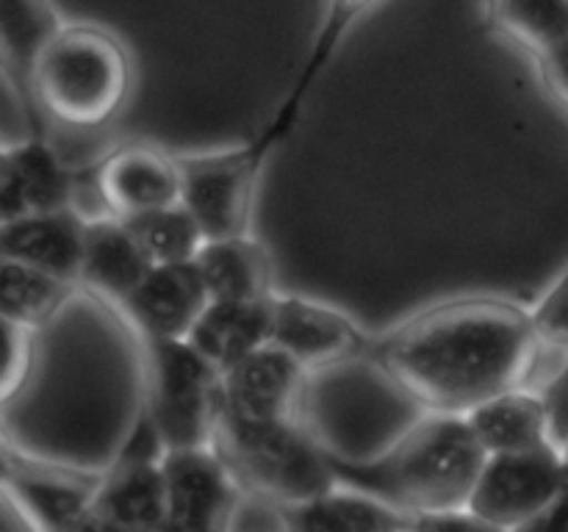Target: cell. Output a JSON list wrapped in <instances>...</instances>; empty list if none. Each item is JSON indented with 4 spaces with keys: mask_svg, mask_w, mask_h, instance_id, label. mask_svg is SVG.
<instances>
[{
    "mask_svg": "<svg viewBox=\"0 0 568 532\" xmlns=\"http://www.w3.org/2000/svg\"><path fill=\"white\" fill-rule=\"evenodd\" d=\"M161 458L116 454L103 477L94 482L87 526H120V530H164L166 488Z\"/></svg>",
    "mask_w": 568,
    "mask_h": 532,
    "instance_id": "4fadbf2b",
    "label": "cell"
},
{
    "mask_svg": "<svg viewBox=\"0 0 568 532\" xmlns=\"http://www.w3.org/2000/svg\"><path fill=\"white\" fill-rule=\"evenodd\" d=\"M375 3L377 0H325V3H322L320 25H316L308 55H305L303 66H300L297 81L288 89L286 98L281 100V105L275 109L272 120L253 136L255 147H258L266 158L292 136L294 125H297L300 114H303L305 98H308L311 89L316 86L322 72H325L327 66H331V61L336 59L338 48H342V42L347 39V33L353 31L355 22L364 14H369V9H375Z\"/></svg>",
    "mask_w": 568,
    "mask_h": 532,
    "instance_id": "2e32d148",
    "label": "cell"
},
{
    "mask_svg": "<svg viewBox=\"0 0 568 532\" xmlns=\"http://www.w3.org/2000/svg\"><path fill=\"white\" fill-rule=\"evenodd\" d=\"M87 216L75 208L31 211L0 219V255L78 286Z\"/></svg>",
    "mask_w": 568,
    "mask_h": 532,
    "instance_id": "5bb4252c",
    "label": "cell"
},
{
    "mask_svg": "<svg viewBox=\"0 0 568 532\" xmlns=\"http://www.w3.org/2000/svg\"><path fill=\"white\" fill-rule=\"evenodd\" d=\"M266 161L253 139L216 153L178 155L181 203L197 219L205 238L250 233L255 188Z\"/></svg>",
    "mask_w": 568,
    "mask_h": 532,
    "instance_id": "52a82bcc",
    "label": "cell"
},
{
    "mask_svg": "<svg viewBox=\"0 0 568 532\" xmlns=\"http://www.w3.org/2000/svg\"><path fill=\"white\" fill-rule=\"evenodd\" d=\"M144 344V413L166 449L214 443L222 371L186 338Z\"/></svg>",
    "mask_w": 568,
    "mask_h": 532,
    "instance_id": "5b68a950",
    "label": "cell"
},
{
    "mask_svg": "<svg viewBox=\"0 0 568 532\" xmlns=\"http://www.w3.org/2000/svg\"><path fill=\"white\" fill-rule=\"evenodd\" d=\"M164 530H227L236 524L247 491L214 443L166 449Z\"/></svg>",
    "mask_w": 568,
    "mask_h": 532,
    "instance_id": "9c48e42d",
    "label": "cell"
},
{
    "mask_svg": "<svg viewBox=\"0 0 568 532\" xmlns=\"http://www.w3.org/2000/svg\"><path fill=\"white\" fill-rule=\"evenodd\" d=\"M125 222L131 225L136 242L142 244L150 264H183V260H194V255L200 253V247L205 242L197 219L189 214V208L183 203L164 205V208L131 216Z\"/></svg>",
    "mask_w": 568,
    "mask_h": 532,
    "instance_id": "d4e9b609",
    "label": "cell"
},
{
    "mask_svg": "<svg viewBox=\"0 0 568 532\" xmlns=\"http://www.w3.org/2000/svg\"><path fill=\"white\" fill-rule=\"evenodd\" d=\"M541 393L544 413H547V432L549 443L558 449L560 454L568 452V352H564V360L558 364V369L549 375V380L541 388H536Z\"/></svg>",
    "mask_w": 568,
    "mask_h": 532,
    "instance_id": "83f0119b",
    "label": "cell"
},
{
    "mask_svg": "<svg viewBox=\"0 0 568 532\" xmlns=\"http://www.w3.org/2000/svg\"><path fill=\"white\" fill-rule=\"evenodd\" d=\"M98 194L105 214L131 219L164 205L181 203L178 155L150 144H128L114 150L98 170Z\"/></svg>",
    "mask_w": 568,
    "mask_h": 532,
    "instance_id": "7c38bea8",
    "label": "cell"
},
{
    "mask_svg": "<svg viewBox=\"0 0 568 532\" xmlns=\"http://www.w3.org/2000/svg\"><path fill=\"white\" fill-rule=\"evenodd\" d=\"M194 264L211 299H270L277 291L270 253L250 233L205 238Z\"/></svg>",
    "mask_w": 568,
    "mask_h": 532,
    "instance_id": "ffe728a7",
    "label": "cell"
},
{
    "mask_svg": "<svg viewBox=\"0 0 568 532\" xmlns=\"http://www.w3.org/2000/svg\"><path fill=\"white\" fill-rule=\"evenodd\" d=\"M186 341L220 371L272 344L270 299H209Z\"/></svg>",
    "mask_w": 568,
    "mask_h": 532,
    "instance_id": "d6986e66",
    "label": "cell"
},
{
    "mask_svg": "<svg viewBox=\"0 0 568 532\" xmlns=\"http://www.w3.org/2000/svg\"><path fill=\"white\" fill-rule=\"evenodd\" d=\"M150 266L153 264L125 219L111 214L87 216L78 286L89 288L116 308L148 275Z\"/></svg>",
    "mask_w": 568,
    "mask_h": 532,
    "instance_id": "e0dca14e",
    "label": "cell"
},
{
    "mask_svg": "<svg viewBox=\"0 0 568 532\" xmlns=\"http://www.w3.org/2000/svg\"><path fill=\"white\" fill-rule=\"evenodd\" d=\"M75 177L61 155L39 133L26 144L9 147L0 177V219L31 211H53L72 205Z\"/></svg>",
    "mask_w": 568,
    "mask_h": 532,
    "instance_id": "ac0fdd59",
    "label": "cell"
},
{
    "mask_svg": "<svg viewBox=\"0 0 568 532\" xmlns=\"http://www.w3.org/2000/svg\"><path fill=\"white\" fill-rule=\"evenodd\" d=\"M486 458L464 413L430 410L381 458L366 463L333 458V466L342 482L419 515L422 530L433 515L464 513Z\"/></svg>",
    "mask_w": 568,
    "mask_h": 532,
    "instance_id": "7a4b0ae2",
    "label": "cell"
},
{
    "mask_svg": "<svg viewBox=\"0 0 568 532\" xmlns=\"http://www.w3.org/2000/svg\"><path fill=\"white\" fill-rule=\"evenodd\" d=\"M131 53L114 33L83 22H64L33 66V122L44 114L78 131L100 127L120 114L131 98Z\"/></svg>",
    "mask_w": 568,
    "mask_h": 532,
    "instance_id": "3957f363",
    "label": "cell"
},
{
    "mask_svg": "<svg viewBox=\"0 0 568 532\" xmlns=\"http://www.w3.org/2000/svg\"><path fill=\"white\" fill-rule=\"evenodd\" d=\"M272 513L277 524L288 530H320V532H397L419 530V515L375 497V493L355 488L349 482L327 488L320 497H311L297 504H283Z\"/></svg>",
    "mask_w": 568,
    "mask_h": 532,
    "instance_id": "9a60e30c",
    "label": "cell"
},
{
    "mask_svg": "<svg viewBox=\"0 0 568 532\" xmlns=\"http://www.w3.org/2000/svg\"><path fill=\"white\" fill-rule=\"evenodd\" d=\"M78 286L0 255V316L37 330L53 319Z\"/></svg>",
    "mask_w": 568,
    "mask_h": 532,
    "instance_id": "603a6c76",
    "label": "cell"
},
{
    "mask_svg": "<svg viewBox=\"0 0 568 532\" xmlns=\"http://www.w3.org/2000/svg\"><path fill=\"white\" fill-rule=\"evenodd\" d=\"M530 319L541 347L568 352V266L532 305Z\"/></svg>",
    "mask_w": 568,
    "mask_h": 532,
    "instance_id": "484cf974",
    "label": "cell"
},
{
    "mask_svg": "<svg viewBox=\"0 0 568 532\" xmlns=\"http://www.w3.org/2000/svg\"><path fill=\"white\" fill-rule=\"evenodd\" d=\"M31 332L28 327L0 316V402L9 399L26 380L31 366Z\"/></svg>",
    "mask_w": 568,
    "mask_h": 532,
    "instance_id": "4316f807",
    "label": "cell"
},
{
    "mask_svg": "<svg viewBox=\"0 0 568 532\" xmlns=\"http://www.w3.org/2000/svg\"><path fill=\"white\" fill-rule=\"evenodd\" d=\"M488 17L532 55L568 37V0H488Z\"/></svg>",
    "mask_w": 568,
    "mask_h": 532,
    "instance_id": "cb8c5ba5",
    "label": "cell"
},
{
    "mask_svg": "<svg viewBox=\"0 0 568 532\" xmlns=\"http://www.w3.org/2000/svg\"><path fill=\"white\" fill-rule=\"evenodd\" d=\"M564 493V454L547 447L488 454L466 499L486 530H538Z\"/></svg>",
    "mask_w": 568,
    "mask_h": 532,
    "instance_id": "8992f818",
    "label": "cell"
},
{
    "mask_svg": "<svg viewBox=\"0 0 568 532\" xmlns=\"http://www.w3.org/2000/svg\"><path fill=\"white\" fill-rule=\"evenodd\" d=\"M372 338L353 316L303 294H272V344L308 371L347 358H366Z\"/></svg>",
    "mask_w": 568,
    "mask_h": 532,
    "instance_id": "30bf717a",
    "label": "cell"
},
{
    "mask_svg": "<svg viewBox=\"0 0 568 532\" xmlns=\"http://www.w3.org/2000/svg\"><path fill=\"white\" fill-rule=\"evenodd\" d=\"M538 530H568V452L564 454V493L552 513L538 524Z\"/></svg>",
    "mask_w": 568,
    "mask_h": 532,
    "instance_id": "f546056e",
    "label": "cell"
},
{
    "mask_svg": "<svg viewBox=\"0 0 568 532\" xmlns=\"http://www.w3.org/2000/svg\"><path fill=\"white\" fill-rule=\"evenodd\" d=\"M209 299L194 260L153 264L116 310L131 321L142 341H164L186 338Z\"/></svg>",
    "mask_w": 568,
    "mask_h": 532,
    "instance_id": "8fae6325",
    "label": "cell"
},
{
    "mask_svg": "<svg viewBox=\"0 0 568 532\" xmlns=\"http://www.w3.org/2000/svg\"><path fill=\"white\" fill-rule=\"evenodd\" d=\"M464 416L486 454L521 452L549 443L541 393L527 386L494 393Z\"/></svg>",
    "mask_w": 568,
    "mask_h": 532,
    "instance_id": "7402d4cb",
    "label": "cell"
},
{
    "mask_svg": "<svg viewBox=\"0 0 568 532\" xmlns=\"http://www.w3.org/2000/svg\"><path fill=\"white\" fill-rule=\"evenodd\" d=\"M555 98L568 109V37L536 55Z\"/></svg>",
    "mask_w": 568,
    "mask_h": 532,
    "instance_id": "f1b7e54d",
    "label": "cell"
},
{
    "mask_svg": "<svg viewBox=\"0 0 568 532\" xmlns=\"http://www.w3.org/2000/svg\"><path fill=\"white\" fill-rule=\"evenodd\" d=\"M64 28L53 0H0V72L31 109V75L50 39Z\"/></svg>",
    "mask_w": 568,
    "mask_h": 532,
    "instance_id": "44dd1931",
    "label": "cell"
},
{
    "mask_svg": "<svg viewBox=\"0 0 568 532\" xmlns=\"http://www.w3.org/2000/svg\"><path fill=\"white\" fill-rule=\"evenodd\" d=\"M311 371L275 344L227 366L220 380V432H250L300 419Z\"/></svg>",
    "mask_w": 568,
    "mask_h": 532,
    "instance_id": "ba28073f",
    "label": "cell"
},
{
    "mask_svg": "<svg viewBox=\"0 0 568 532\" xmlns=\"http://www.w3.org/2000/svg\"><path fill=\"white\" fill-rule=\"evenodd\" d=\"M6 158H9V147H6V144L0 142V177H3V170H6Z\"/></svg>",
    "mask_w": 568,
    "mask_h": 532,
    "instance_id": "4dcf8cb0",
    "label": "cell"
},
{
    "mask_svg": "<svg viewBox=\"0 0 568 532\" xmlns=\"http://www.w3.org/2000/svg\"><path fill=\"white\" fill-rule=\"evenodd\" d=\"M538 352L530 310L469 297L419 310L375 336L366 358L430 410L466 413L494 393L527 386Z\"/></svg>",
    "mask_w": 568,
    "mask_h": 532,
    "instance_id": "6da1fadb",
    "label": "cell"
},
{
    "mask_svg": "<svg viewBox=\"0 0 568 532\" xmlns=\"http://www.w3.org/2000/svg\"><path fill=\"white\" fill-rule=\"evenodd\" d=\"M214 447L236 471L250 499L266 508L297 504L338 485L333 454L316 443L303 419L250 432H220Z\"/></svg>",
    "mask_w": 568,
    "mask_h": 532,
    "instance_id": "277c9868",
    "label": "cell"
}]
</instances>
